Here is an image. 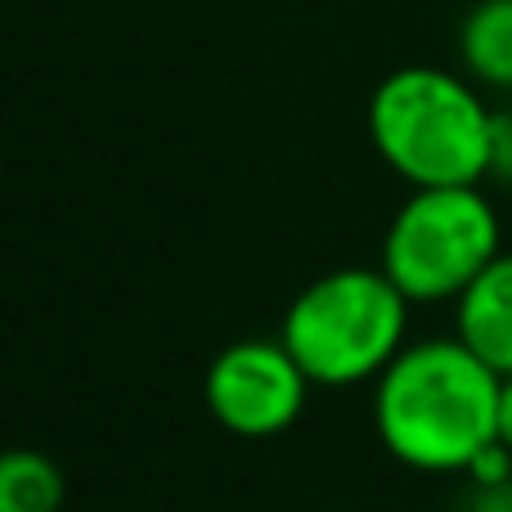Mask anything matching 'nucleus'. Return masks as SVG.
I'll list each match as a JSON object with an SVG mask.
<instances>
[{"label":"nucleus","mask_w":512,"mask_h":512,"mask_svg":"<svg viewBox=\"0 0 512 512\" xmlns=\"http://www.w3.org/2000/svg\"><path fill=\"white\" fill-rule=\"evenodd\" d=\"M499 441L512 450V373L504 378V387H499Z\"/></svg>","instance_id":"nucleus-12"},{"label":"nucleus","mask_w":512,"mask_h":512,"mask_svg":"<svg viewBox=\"0 0 512 512\" xmlns=\"http://www.w3.org/2000/svg\"><path fill=\"white\" fill-rule=\"evenodd\" d=\"M68 499L63 468L41 450H0V512H59Z\"/></svg>","instance_id":"nucleus-8"},{"label":"nucleus","mask_w":512,"mask_h":512,"mask_svg":"<svg viewBox=\"0 0 512 512\" xmlns=\"http://www.w3.org/2000/svg\"><path fill=\"white\" fill-rule=\"evenodd\" d=\"M454 337L499 378L512 373V252H499L454 301Z\"/></svg>","instance_id":"nucleus-6"},{"label":"nucleus","mask_w":512,"mask_h":512,"mask_svg":"<svg viewBox=\"0 0 512 512\" xmlns=\"http://www.w3.org/2000/svg\"><path fill=\"white\" fill-rule=\"evenodd\" d=\"M499 378L459 337L409 342L373 382V427L396 463L414 472H468L499 441Z\"/></svg>","instance_id":"nucleus-1"},{"label":"nucleus","mask_w":512,"mask_h":512,"mask_svg":"<svg viewBox=\"0 0 512 512\" xmlns=\"http://www.w3.org/2000/svg\"><path fill=\"white\" fill-rule=\"evenodd\" d=\"M499 252L504 230L481 185L414 189L382 234V270L414 306L459 301Z\"/></svg>","instance_id":"nucleus-4"},{"label":"nucleus","mask_w":512,"mask_h":512,"mask_svg":"<svg viewBox=\"0 0 512 512\" xmlns=\"http://www.w3.org/2000/svg\"><path fill=\"white\" fill-rule=\"evenodd\" d=\"M378 158L414 189L481 185L495 158V113L477 81L432 63L387 72L369 99Z\"/></svg>","instance_id":"nucleus-2"},{"label":"nucleus","mask_w":512,"mask_h":512,"mask_svg":"<svg viewBox=\"0 0 512 512\" xmlns=\"http://www.w3.org/2000/svg\"><path fill=\"white\" fill-rule=\"evenodd\" d=\"M472 512H512V481L508 486H495V490H477Z\"/></svg>","instance_id":"nucleus-11"},{"label":"nucleus","mask_w":512,"mask_h":512,"mask_svg":"<svg viewBox=\"0 0 512 512\" xmlns=\"http://www.w3.org/2000/svg\"><path fill=\"white\" fill-rule=\"evenodd\" d=\"M463 477H468L477 490L508 486V481H512V450H508L504 441H490L486 450H481L477 459L468 463V472H463Z\"/></svg>","instance_id":"nucleus-9"},{"label":"nucleus","mask_w":512,"mask_h":512,"mask_svg":"<svg viewBox=\"0 0 512 512\" xmlns=\"http://www.w3.org/2000/svg\"><path fill=\"white\" fill-rule=\"evenodd\" d=\"M315 382L306 378L292 351L279 337H243L225 346L203 378V396L212 418L225 432L243 441H265V436L288 432L306 409V396Z\"/></svg>","instance_id":"nucleus-5"},{"label":"nucleus","mask_w":512,"mask_h":512,"mask_svg":"<svg viewBox=\"0 0 512 512\" xmlns=\"http://www.w3.org/2000/svg\"><path fill=\"white\" fill-rule=\"evenodd\" d=\"M463 77L490 90H512V0H477L459 23Z\"/></svg>","instance_id":"nucleus-7"},{"label":"nucleus","mask_w":512,"mask_h":512,"mask_svg":"<svg viewBox=\"0 0 512 512\" xmlns=\"http://www.w3.org/2000/svg\"><path fill=\"white\" fill-rule=\"evenodd\" d=\"M409 306L382 265H342L292 297L279 342L315 387H360L409 346Z\"/></svg>","instance_id":"nucleus-3"},{"label":"nucleus","mask_w":512,"mask_h":512,"mask_svg":"<svg viewBox=\"0 0 512 512\" xmlns=\"http://www.w3.org/2000/svg\"><path fill=\"white\" fill-rule=\"evenodd\" d=\"M490 176L512 180V113H495V158H490Z\"/></svg>","instance_id":"nucleus-10"}]
</instances>
